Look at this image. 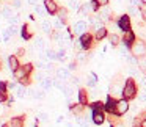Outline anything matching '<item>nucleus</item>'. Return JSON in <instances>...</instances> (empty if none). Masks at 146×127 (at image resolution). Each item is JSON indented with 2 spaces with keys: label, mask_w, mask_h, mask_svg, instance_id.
<instances>
[{
  "label": "nucleus",
  "mask_w": 146,
  "mask_h": 127,
  "mask_svg": "<svg viewBox=\"0 0 146 127\" xmlns=\"http://www.w3.org/2000/svg\"><path fill=\"white\" fill-rule=\"evenodd\" d=\"M130 49H132V54L135 55V57H140V58H141V57H145V55H146V44H145L143 41L133 42Z\"/></svg>",
  "instance_id": "2"
},
{
  "label": "nucleus",
  "mask_w": 146,
  "mask_h": 127,
  "mask_svg": "<svg viewBox=\"0 0 146 127\" xmlns=\"http://www.w3.org/2000/svg\"><path fill=\"white\" fill-rule=\"evenodd\" d=\"M8 22H10V25H17V24H19V16H16V14L11 16L10 19H8Z\"/></svg>",
  "instance_id": "35"
},
{
  "label": "nucleus",
  "mask_w": 146,
  "mask_h": 127,
  "mask_svg": "<svg viewBox=\"0 0 146 127\" xmlns=\"http://www.w3.org/2000/svg\"><path fill=\"white\" fill-rule=\"evenodd\" d=\"M82 108H83V105H77V107H71V110H72L74 111V113H76V114H79L80 113V111H82Z\"/></svg>",
  "instance_id": "42"
},
{
  "label": "nucleus",
  "mask_w": 146,
  "mask_h": 127,
  "mask_svg": "<svg viewBox=\"0 0 146 127\" xmlns=\"http://www.w3.org/2000/svg\"><path fill=\"white\" fill-rule=\"evenodd\" d=\"M21 33H22V38L24 39H29L30 36L33 35V30H32V27H30L29 24H25V25H22V32H21Z\"/></svg>",
  "instance_id": "17"
},
{
  "label": "nucleus",
  "mask_w": 146,
  "mask_h": 127,
  "mask_svg": "<svg viewBox=\"0 0 146 127\" xmlns=\"http://www.w3.org/2000/svg\"><path fill=\"white\" fill-rule=\"evenodd\" d=\"M55 75L60 80H68V79H71V71L68 69V67H58V69L55 71Z\"/></svg>",
  "instance_id": "7"
},
{
  "label": "nucleus",
  "mask_w": 146,
  "mask_h": 127,
  "mask_svg": "<svg viewBox=\"0 0 146 127\" xmlns=\"http://www.w3.org/2000/svg\"><path fill=\"white\" fill-rule=\"evenodd\" d=\"M44 8L49 14H55L60 10V8L57 7V3H55V0H44Z\"/></svg>",
  "instance_id": "6"
},
{
  "label": "nucleus",
  "mask_w": 146,
  "mask_h": 127,
  "mask_svg": "<svg viewBox=\"0 0 146 127\" xmlns=\"http://www.w3.org/2000/svg\"><path fill=\"white\" fill-rule=\"evenodd\" d=\"M94 2H96L98 5H101L102 8H104V7H107V3H108V0H94Z\"/></svg>",
  "instance_id": "43"
},
{
  "label": "nucleus",
  "mask_w": 146,
  "mask_h": 127,
  "mask_svg": "<svg viewBox=\"0 0 146 127\" xmlns=\"http://www.w3.org/2000/svg\"><path fill=\"white\" fill-rule=\"evenodd\" d=\"M8 64H10V67H11V71H16V69H19V60H17V57H14V55H11L10 58H8Z\"/></svg>",
  "instance_id": "15"
},
{
  "label": "nucleus",
  "mask_w": 146,
  "mask_h": 127,
  "mask_svg": "<svg viewBox=\"0 0 146 127\" xmlns=\"http://www.w3.org/2000/svg\"><path fill=\"white\" fill-rule=\"evenodd\" d=\"M41 30H42L44 33H47V35H49V33H52L54 27H52V22H50V21H42V22H41Z\"/></svg>",
  "instance_id": "20"
},
{
  "label": "nucleus",
  "mask_w": 146,
  "mask_h": 127,
  "mask_svg": "<svg viewBox=\"0 0 146 127\" xmlns=\"http://www.w3.org/2000/svg\"><path fill=\"white\" fill-rule=\"evenodd\" d=\"M129 110V102L126 101V99H119V101H116V107H115V114H124L126 111Z\"/></svg>",
  "instance_id": "3"
},
{
  "label": "nucleus",
  "mask_w": 146,
  "mask_h": 127,
  "mask_svg": "<svg viewBox=\"0 0 146 127\" xmlns=\"http://www.w3.org/2000/svg\"><path fill=\"white\" fill-rule=\"evenodd\" d=\"M46 57H47V60H50V61L58 60L57 52H55V50H52V49H47V50H46Z\"/></svg>",
  "instance_id": "26"
},
{
  "label": "nucleus",
  "mask_w": 146,
  "mask_h": 127,
  "mask_svg": "<svg viewBox=\"0 0 146 127\" xmlns=\"http://www.w3.org/2000/svg\"><path fill=\"white\" fill-rule=\"evenodd\" d=\"M52 27L57 28V30H60L61 27H63V21L58 19V17H54V19H52Z\"/></svg>",
  "instance_id": "28"
},
{
  "label": "nucleus",
  "mask_w": 146,
  "mask_h": 127,
  "mask_svg": "<svg viewBox=\"0 0 146 127\" xmlns=\"http://www.w3.org/2000/svg\"><path fill=\"white\" fill-rule=\"evenodd\" d=\"M7 101V91H0V102Z\"/></svg>",
  "instance_id": "46"
},
{
  "label": "nucleus",
  "mask_w": 146,
  "mask_h": 127,
  "mask_svg": "<svg viewBox=\"0 0 146 127\" xmlns=\"http://www.w3.org/2000/svg\"><path fill=\"white\" fill-rule=\"evenodd\" d=\"M64 121V118L63 116H58V119H57V122H63Z\"/></svg>",
  "instance_id": "49"
},
{
  "label": "nucleus",
  "mask_w": 146,
  "mask_h": 127,
  "mask_svg": "<svg viewBox=\"0 0 146 127\" xmlns=\"http://www.w3.org/2000/svg\"><path fill=\"white\" fill-rule=\"evenodd\" d=\"M2 10H3V8H0V16H2Z\"/></svg>",
  "instance_id": "51"
},
{
  "label": "nucleus",
  "mask_w": 146,
  "mask_h": 127,
  "mask_svg": "<svg viewBox=\"0 0 146 127\" xmlns=\"http://www.w3.org/2000/svg\"><path fill=\"white\" fill-rule=\"evenodd\" d=\"M2 16L5 17V19H10L11 16H14L13 14V10H11V7H3V10H2Z\"/></svg>",
  "instance_id": "24"
},
{
  "label": "nucleus",
  "mask_w": 146,
  "mask_h": 127,
  "mask_svg": "<svg viewBox=\"0 0 146 127\" xmlns=\"http://www.w3.org/2000/svg\"><path fill=\"white\" fill-rule=\"evenodd\" d=\"M129 13L132 14V16H138V10H137L135 7H130L129 8Z\"/></svg>",
  "instance_id": "44"
},
{
  "label": "nucleus",
  "mask_w": 146,
  "mask_h": 127,
  "mask_svg": "<svg viewBox=\"0 0 146 127\" xmlns=\"http://www.w3.org/2000/svg\"><path fill=\"white\" fill-rule=\"evenodd\" d=\"M138 104L141 105L143 108H146V91H143L141 94L138 96Z\"/></svg>",
  "instance_id": "30"
},
{
  "label": "nucleus",
  "mask_w": 146,
  "mask_h": 127,
  "mask_svg": "<svg viewBox=\"0 0 146 127\" xmlns=\"http://www.w3.org/2000/svg\"><path fill=\"white\" fill-rule=\"evenodd\" d=\"M61 91H63V94L68 97V101H71V97H72V94H74V88H72V86H71V85H64V88L61 89Z\"/></svg>",
  "instance_id": "21"
},
{
  "label": "nucleus",
  "mask_w": 146,
  "mask_h": 127,
  "mask_svg": "<svg viewBox=\"0 0 146 127\" xmlns=\"http://www.w3.org/2000/svg\"><path fill=\"white\" fill-rule=\"evenodd\" d=\"M38 119L39 121H47L49 119V114L44 113V111H41V113H38Z\"/></svg>",
  "instance_id": "40"
},
{
  "label": "nucleus",
  "mask_w": 146,
  "mask_h": 127,
  "mask_svg": "<svg viewBox=\"0 0 146 127\" xmlns=\"http://www.w3.org/2000/svg\"><path fill=\"white\" fill-rule=\"evenodd\" d=\"M10 126H11V127H24V116H16V118H11Z\"/></svg>",
  "instance_id": "16"
},
{
  "label": "nucleus",
  "mask_w": 146,
  "mask_h": 127,
  "mask_svg": "<svg viewBox=\"0 0 146 127\" xmlns=\"http://www.w3.org/2000/svg\"><path fill=\"white\" fill-rule=\"evenodd\" d=\"M33 47H35L38 52H41V54H42V52L46 54V50H47V47H46V41H44V38H42V36H38V38L35 39Z\"/></svg>",
  "instance_id": "9"
},
{
  "label": "nucleus",
  "mask_w": 146,
  "mask_h": 127,
  "mask_svg": "<svg viewBox=\"0 0 146 127\" xmlns=\"http://www.w3.org/2000/svg\"><path fill=\"white\" fill-rule=\"evenodd\" d=\"M27 2H29V5H30V7H33V8H35L36 3H38V0H27Z\"/></svg>",
  "instance_id": "48"
},
{
  "label": "nucleus",
  "mask_w": 146,
  "mask_h": 127,
  "mask_svg": "<svg viewBox=\"0 0 146 127\" xmlns=\"http://www.w3.org/2000/svg\"><path fill=\"white\" fill-rule=\"evenodd\" d=\"M141 127H146V118L143 119V122H141Z\"/></svg>",
  "instance_id": "50"
},
{
  "label": "nucleus",
  "mask_w": 146,
  "mask_h": 127,
  "mask_svg": "<svg viewBox=\"0 0 146 127\" xmlns=\"http://www.w3.org/2000/svg\"><path fill=\"white\" fill-rule=\"evenodd\" d=\"M16 91V97L19 99H24V97H29V91H27V88L21 83V85H17V88L14 89Z\"/></svg>",
  "instance_id": "12"
},
{
  "label": "nucleus",
  "mask_w": 146,
  "mask_h": 127,
  "mask_svg": "<svg viewBox=\"0 0 146 127\" xmlns=\"http://www.w3.org/2000/svg\"><path fill=\"white\" fill-rule=\"evenodd\" d=\"M123 89H124V86H121V83L118 82V80H115V82L111 83V86H110V97L118 96V94H123Z\"/></svg>",
  "instance_id": "8"
},
{
  "label": "nucleus",
  "mask_w": 146,
  "mask_h": 127,
  "mask_svg": "<svg viewBox=\"0 0 146 127\" xmlns=\"http://www.w3.org/2000/svg\"><path fill=\"white\" fill-rule=\"evenodd\" d=\"M110 14H111V11L108 10L107 7H104L101 11V14H99V17H101V21H108L110 19Z\"/></svg>",
  "instance_id": "23"
},
{
  "label": "nucleus",
  "mask_w": 146,
  "mask_h": 127,
  "mask_svg": "<svg viewBox=\"0 0 146 127\" xmlns=\"http://www.w3.org/2000/svg\"><path fill=\"white\" fill-rule=\"evenodd\" d=\"M2 127H7V126H2Z\"/></svg>",
  "instance_id": "53"
},
{
  "label": "nucleus",
  "mask_w": 146,
  "mask_h": 127,
  "mask_svg": "<svg viewBox=\"0 0 146 127\" xmlns=\"http://www.w3.org/2000/svg\"><path fill=\"white\" fill-rule=\"evenodd\" d=\"M105 36H107V30H105L104 27H102L101 30H98V32H96V39H99V41H101L102 38H105Z\"/></svg>",
  "instance_id": "29"
},
{
  "label": "nucleus",
  "mask_w": 146,
  "mask_h": 127,
  "mask_svg": "<svg viewBox=\"0 0 146 127\" xmlns=\"http://www.w3.org/2000/svg\"><path fill=\"white\" fill-rule=\"evenodd\" d=\"M138 66L141 67L143 71H146V57H141V58L138 60Z\"/></svg>",
  "instance_id": "37"
},
{
  "label": "nucleus",
  "mask_w": 146,
  "mask_h": 127,
  "mask_svg": "<svg viewBox=\"0 0 146 127\" xmlns=\"http://www.w3.org/2000/svg\"><path fill=\"white\" fill-rule=\"evenodd\" d=\"M118 25H119L121 30H124V32H129L130 30V19L127 14H124V16H121L119 22H118Z\"/></svg>",
  "instance_id": "10"
},
{
  "label": "nucleus",
  "mask_w": 146,
  "mask_h": 127,
  "mask_svg": "<svg viewBox=\"0 0 146 127\" xmlns=\"http://www.w3.org/2000/svg\"><path fill=\"white\" fill-rule=\"evenodd\" d=\"M86 28H88V25H86V22H83V21H79V22L74 24V33L79 36H83L86 33Z\"/></svg>",
  "instance_id": "4"
},
{
  "label": "nucleus",
  "mask_w": 146,
  "mask_h": 127,
  "mask_svg": "<svg viewBox=\"0 0 146 127\" xmlns=\"http://www.w3.org/2000/svg\"><path fill=\"white\" fill-rule=\"evenodd\" d=\"M0 42H2V36H0Z\"/></svg>",
  "instance_id": "52"
},
{
  "label": "nucleus",
  "mask_w": 146,
  "mask_h": 127,
  "mask_svg": "<svg viewBox=\"0 0 146 127\" xmlns=\"http://www.w3.org/2000/svg\"><path fill=\"white\" fill-rule=\"evenodd\" d=\"M110 42H111V46H118L119 44V38H118L116 35H111L110 36Z\"/></svg>",
  "instance_id": "39"
},
{
  "label": "nucleus",
  "mask_w": 146,
  "mask_h": 127,
  "mask_svg": "<svg viewBox=\"0 0 146 127\" xmlns=\"http://www.w3.org/2000/svg\"><path fill=\"white\" fill-rule=\"evenodd\" d=\"M141 16H143V19L146 21V3L141 5Z\"/></svg>",
  "instance_id": "47"
},
{
  "label": "nucleus",
  "mask_w": 146,
  "mask_h": 127,
  "mask_svg": "<svg viewBox=\"0 0 146 127\" xmlns=\"http://www.w3.org/2000/svg\"><path fill=\"white\" fill-rule=\"evenodd\" d=\"M66 16H68V11L64 10V8H61V10H58V19H61V21H66Z\"/></svg>",
  "instance_id": "34"
},
{
  "label": "nucleus",
  "mask_w": 146,
  "mask_h": 127,
  "mask_svg": "<svg viewBox=\"0 0 146 127\" xmlns=\"http://www.w3.org/2000/svg\"><path fill=\"white\" fill-rule=\"evenodd\" d=\"M50 86H54V79L52 77H47L46 80H42V83H41V88L44 89V91H47Z\"/></svg>",
  "instance_id": "22"
},
{
  "label": "nucleus",
  "mask_w": 146,
  "mask_h": 127,
  "mask_svg": "<svg viewBox=\"0 0 146 127\" xmlns=\"http://www.w3.org/2000/svg\"><path fill=\"white\" fill-rule=\"evenodd\" d=\"M13 75H14V79H16V80H19V82H22L24 79H27V77H29V75H27V72H25V69H24L22 66H21L19 69H16V71H14V72H13Z\"/></svg>",
  "instance_id": "13"
},
{
  "label": "nucleus",
  "mask_w": 146,
  "mask_h": 127,
  "mask_svg": "<svg viewBox=\"0 0 146 127\" xmlns=\"http://www.w3.org/2000/svg\"><path fill=\"white\" fill-rule=\"evenodd\" d=\"M93 122L94 124H102L105 121V116H104V111L102 110H93Z\"/></svg>",
  "instance_id": "11"
},
{
  "label": "nucleus",
  "mask_w": 146,
  "mask_h": 127,
  "mask_svg": "<svg viewBox=\"0 0 146 127\" xmlns=\"http://www.w3.org/2000/svg\"><path fill=\"white\" fill-rule=\"evenodd\" d=\"M96 8H98V3H96L94 0H93V2H85V3L82 5V8H80V13L90 14L91 11H94Z\"/></svg>",
  "instance_id": "5"
},
{
  "label": "nucleus",
  "mask_w": 146,
  "mask_h": 127,
  "mask_svg": "<svg viewBox=\"0 0 146 127\" xmlns=\"http://www.w3.org/2000/svg\"><path fill=\"white\" fill-rule=\"evenodd\" d=\"M130 2V7H141V5H140V0H129Z\"/></svg>",
  "instance_id": "45"
},
{
  "label": "nucleus",
  "mask_w": 146,
  "mask_h": 127,
  "mask_svg": "<svg viewBox=\"0 0 146 127\" xmlns=\"http://www.w3.org/2000/svg\"><path fill=\"white\" fill-rule=\"evenodd\" d=\"M69 7H71V10L80 11V8H82V5H80V0H69Z\"/></svg>",
  "instance_id": "27"
},
{
  "label": "nucleus",
  "mask_w": 146,
  "mask_h": 127,
  "mask_svg": "<svg viewBox=\"0 0 146 127\" xmlns=\"http://www.w3.org/2000/svg\"><path fill=\"white\" fill-rule=\"evenodd\" d=\"M24 69H25V72H27V75H29V74L30 72H32V71H33V64H30V63H27V64H24Z\"/></svg>",
  "instance_id": "41"
},
{
  "label": "nucleus",
  "mask_w": 146,
  "mask_h": 127,
  "mask_svg": "<svg viewBox=\"0 0 146 127\" xmlns=\"http://www.w3.org/2000/svg\"><path fill=\"white\" fill-rule=\"evenodd\" d=\"M79 104L80 105H86L88 104V93L85 89H80L79 91Z\"/></svg>",
  "instance_id": "19"
},
{
  "label": "nucleus",
  "mask_w": 146,
  "mask_h": 127,
  "mask_svg": "<svg viewBox=\"0 0 146 127\" xmlns=\"http://www.w3.org/2000/svg\"><path fill=\"white\" fill-rule=\"evenodd\" d=\"M33 10H35V13L38 14L39 17H44V14L47 13V11H46V8H44V5H36Z\"/></svg>",
  "instance_id": "25"
},
{
  "label": "nucleus",
  "mask_w": 146,
  "mask_h": 127,
  "mask_svg": "<svg viewBox=\"0 0 146 127\" xmlns=\"http://www.w3.org/2000/svg\"><path fill=\"white\" fill-rule=\"evenodd\" d=\"M11 38V35L8 33V30H2V39H3V42H8Z\"/></svg>",
  "instance_id": "36"
},
{
  "label": "nucleus",
  "mask_w": 146,
  "mask_h": 127,
  "mask_svg": "<svg viewBox=\"0 0 146 127\" xmlns=\"http://www.w3.org/2000/svg\"><path fill=\"white\" fill-rule=\"evenodd\" d=\"M86 83H88V86H91V88H93V86H96V75H94V74H90V77H88V80H86Z\"/></svg>",
  "instance_id": "32"
},
{
  "label": "nucleus",
  "mask_w": 146,
  "mask_h": 127,
  "mask_svg": "<svg viewBox=\"0 0 146 127\" xmlns=\"http://www.w3.org/2000/svg\"><path fill=\"white\" fill-rule=\"evenodd\" d=\"M7 30H8V33H10L11 36H16L17 33H19V30H17V25H10Z\"/></svg>",
  "instance_id": "33"
},
{
  "label": "nucleus",
  "mask_w": 146,
  "mask_h": 127,
  "mask_svg": "<svg viewBox=\"0 0 146 127\" xmlns=\"http://www.w3.org/2000/svg\"><path fill=\"white\" fill-rule=\"evenodd\" d=\"M124 42H126V46H129V44H133L135 42V35H133L132 32H124Z\"/></svg>",
  "instance_id": "18"
},
{
  "label": "nucleus",
  "mask_w": 146,
  "mask_h": 127,
  "mask_svg": "<svg viewBox=\"0 0 146 127\" xmlns=\"http://www.w3.org/2000/svg\"><path fill=\"white\" fill-rule=\"evenodd\" d=\"M57 55H58V60H61V61H66V60H68V57H66V49H60V50L57 52Z\"/></svg>",
  "instance_id": "31"
},
{
  "label": "nucleus",
  "mask_w": 146,
  "mask_h": 127,
  "mask_svg": "<svg viewBox=\"0 0 146 127\" xmlns=\"http://www.w3.org/2000/svg\"><path fill=\"white\" fill-rule=\"evenodd\" d=\"M11 8H14V10H21V0H11Z\"/></svg>",
  "instance_id": "38"
},
{
  "label": "nucleus",
  "mask_w": 146,
  "mask_h": 127,
  "mask_svg": "<svg viewBox=\"0 0 146 127\" xmlns=\"http://www.w3.org/2000/svg\"><path fill=\"white\" fill-rule=\"evenodd\" d=\"M137 96V86H135V82L132 79H127L126 83H124V89H123V97L126 101L129 99H133Z\"/></svg>",
  "instance_id": "1"
},
{
  "label": "nucleus",
  "mask_w": 146,
  "mask_h": 127,
  "mask_svg": "<svg viewBox=\"0 0 146 127\" xmlns=\"http://www.w3.org/2000/svg\"><path fill=\"white\" fill-rule=\"evenodd\" d=\"M90 44H91V35L85 33L83 36H80V46H82L83 49H88Z\"/></svg>",
  "instance_id": "14"
}]
</instances>
